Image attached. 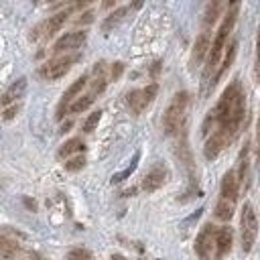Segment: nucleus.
Returning <instances> with one entry per match:
<instances>
[{
    "label": "nucleus",
    "instance_id": "obj_1",
    "mask_svg": "<svg viewBox=\"0 0 260 260\" xmlns=\"http://www.w3.org/2000/svg\"><path fill=\"white\" fill-rule=\"evenodd\" d=\"M236 16H238V10H228L223 22L219 24V28H217V32L213 37V43H209V49H207V55H205V67H203V75H201V91H203V95H207V91L213 89V75L217 71L221 53L225 49L228 35L232 32V28L236 24Z\"/></svg>",
    "mask_w": 260,
    "mask_h": 260
},
{
    "label": "nucleus",
    "instance_id": "obj_2",
    "mask_svg": "<svg viewBox=\"0 0 260 260\" xmlns=\"http://www.w3.org/2000/svg\"><path fill=\"white\" fill-rule=\"evenodd\" d=\"M189 100H191L189 91H177L173 95V100L169 102V106H167V110L162 114V128L167 132V136H175V134L183 132Z\"/></svg>",
    "mask_w": 260,
    "mask_h": 260
},
{
    "label": "nucleus",
    "instance_id": "obj_3",
    "mask_svg": "<svg viewBox=\"0 0 260 260\" xmlns=\"http://www.w3.org/2000/svg\"><path fill=\"white\" fill-rule=\"evenodd\" d=\"M240 91H242V85H240L238 79H234V81L223 89V93H221V98H219V102H217V106H215V112H213V118H215L217 126L228 124V120L232 118L234 104H236Z\"/></svg>",
    "mask_w": 260,
    "mask_h": 260
},
{
    "label": "nucleus",
    "instance_id": "obj_4",
    "mask_svg": "<svg viewBox=\"0 0 260 260\" xmlns=\"http://www.w3.org/2000/svg\"><path fill=\"white\" fill-rule=\"evenodd\" d=\"M240 232H242V250L248 254L254 248L256 242V234H258V219H256V211L250 203H244L242 207V215H240Z\"/></svg>",
    "mask_w": 260,
    "mask_h": 260
},
{
    "label": "nucleus",
    "instance_id": "obj_5",
    "mask_svg": "<svg viewBox=\"0 0 260 260\" xmlns=\"http://www.w3.org/2000/svg\"><path fill=\"white\" fill-rule=\"evenodd\" d=\"M156 91H158V85H156V83H150V85H146V87H142V89H132V91L126 95L130 112H132L134 116H140V114L152 104Z\"/></svg>",
    "mask_w": 260,
    "mask_h": 260
},
{
    "label": "nucleus",
    "instance_id": "obj_6",
    "mask_svg": "<svg viewBox=\"0 0 260 260\" xmlns=\"http://www.w3.org/2000/svg\"><path fill=\"white\" fill-rule=\"evenodd\" d=\"M79 59V55H59V57H55V59H51V61H47L45 65H43V69H41V75L45 77V79H59V77H63L69 69H71V65L75 63Z\"/></svg>",
    "mask_w": 260,
    "mask_h": 260
},
{
    "label": "nucleus",
    "instance_id": "obj_7",
    "mask_svg": "<svg viewBox=\"0 0 260 260\" xmlns=\"http://www.w3.org/2000/svg\"><path fill=\"white\" fill-rule=\"evenodd\" d=\"M213 236H215V228L211 223H205L201 228V232L197 234L195 238V252L201 260H215L213 252H215V242H213Z\"/></svg>",
    "mask_w": 260,
    "mask_h": 260
},
{
    "label": "nucleus",
    "instance_id": "obj_8",
    "mask_svg": "<svg viewBox=\"0 0 260 260\" xmlns=\"http://www.w3.org/2000/svg\"><path fill=\"white\" fill-rule=\"evenodd\" d=\"M230 142H232V138H230L221 128H217V130L207 138V142H205V148H203L205 158H207V160L217 158V154H219V152H221Z\"/></svg>",
    "mask_w": 260,
    "mask_h": 260
},
{
    "label": "nucleus",
    "instance_id": "obj_9",
    "mask_svg": "<svg viewBox=\"0 0 260 260\" xmlns=\"http://www.w3.org/2000/svg\"><path fill=\"white\" fill-rule=\"evenodd\" d=\"M87 35L85 30H73V32H65L63 37H59L53 45V51L55 53H65V51H73V49H79L83 43H85Z\"/></svg>",
    "mask_w": 260,
    "mask_h": 260
},
{
    "label": "nucleus",
    "instance_id": "obj_10",
    "mask_svg": "<svg viewBox=\"0 0 260 260\" xmlns=\"http://www.w3.org/2000/svg\"><path fill=\"white\" fill-rule=\"evenodd\" d=\"M165 181H167V167L160 165V162H156V165H152L150 171L144 175V179H142V189H144L146 193H152V191L160 189V187L165 185Z\"/></svg>",
    "mask_w": 260,
    "mask_h": 260
},
{
    "label": "nucleus",
    "instance_id": "obj_11",
    "mask_svg": "<svg viewBox=\"0 0 260 260\" xmlns=\"http://www.w3.org/2000/svg\"><path fill=\"white\" fill-rule=\"evenodd\" d=\"M215 242V260H221L230 250H232V242H234V230L230 225H223L219 230H215L213 236Z\"/></svg>",
    "mask_w": 260,
    "mask_h": 260
},
{
    "label": "nucleus",
    "instance_id": "obj_12",
    "mask_svg": "<svg viewBox=\"0 0 260 260\" xmlns=\"http://www.w3.org/2000/svg\"><path fill=\"white\" fill-rule=\"evenodd\" d=\"M85 83H87V77L85 75H81V77H77L69 87H67V91L63 93V98H61V102H59V106H57V120H63V116H65V110H67V106H69V102L85 87Z\"/></svg>",
    "mask_w": 260,
    "mask_h": 260
},
{
    "label": "nucleus",
    "instance_id": "obj_13",
    "mask_svg": "<svg viewBox=\"0 0 260 260\" xmlns=\"http://www.w3.org/2000/svg\"><path fill=\"white\" fill-rule=\"evenodd\" d=\"M24 91H26V77H18V79L12 81V83L6 87V91L2 93V98H0V106L16 104V102L24 95Z\"/></svg>",
    "mask_w": 260,
    "mask_h": 260
},
{
    "label": "nucleus",
    "instance_id": "obj_14",
    "mask_svg": "<svg viewBox=\"0 0 260 260\" xmlns=\"http://www.w3.org/2000/svg\"><path fill=\"white\" fill-rule=\"evenodd\" d=\"M207 49H209V32L203 30V32L197 37V41H195V45H193V51H191V65H193V67L201 65V61H203L205 55H207Z\"/></svg>",
    "mask_w": 260,
    "mask_h": 260
},
{
    "label": "nucleus",
    "instance_id": "obj_15",
    "mask_svg": "<svg viewBox=\"0 0 260 260\" xmlns=\"http://www.w3.org/2000/svg\"><path fill=\"white\" fill-rule=\"evenodd\" d=\"M240 195V185H238V179H236V173L234 171H228L221 179V197L225 199H238Z\"/></svg>",
    "mask_w": 260,
    "mask_h": 260
},
{
    "label": "nucleus",
    "instance_id": "obj_16",
    "mask_svg": "<svg viewBox=\"0 0 260 260\" xmlns=\"http://www.w3.org/2000/svg\"><path fill=\"white\" fill-rule=\"evenodd\" d=\"M69 14H71V8H67V10H61V12H57L55 16H51L45 24H43V30H45V35L47 37H51V35H55L65 22H67V18H69Z\"/></svg>",
    "mask_w": 260,
    "mask_h": 260
},
{
    "label": "nucleus",
    "instance_id": "obj_17",
    "mask_svg": "<svg viewBox=\"0 0 260 260\" xmlns=\"http://www.w3.org/2000/svg\"><path fill=\"white\" fill-rule=\"evenodd\" d=\"M236 211V201L234 199H225V197H219L217 205H215V217L219 221H230L232 215Z\"/></svg>",
    "mask_w": 260,
    "mask_h": 260
},
{
    "label": "nucleus",
    "instance_id": "obj_18",
    "mask_svg": "<svg viewBox=\"0 0 260 260\" xmlns=\"http://www.w3.org/2000/svg\"><path fill=\"white\" fill-rule=\"evenodd\" d=\"M236 49H238V43L234 41V43H230V47H228V53H225V57H223V61H221V65H217V71H215V75H213V85L219 81V77L230 69V65H232V61H234V57H236Z\"/></svg>",
    "mask_w": 260,
    "mask_h": 260
},
{
    "label": "nucleus",
    "instance_id": "obj_19",
    "mask_svg": "<svg viewBox=\"0 0 260 260\" xmlns=\"http://www.w3.org/2000/svg\"><path fill=\"white\" fill-rule=\"evenodd\" d=\"M83 148H85V144H83L81 138H69V140L59 148V158H67V156H71V154H75V152H81Z\"/></svg>",
    "mask_w": 260,
    "mask_h": 260
},
{
    "label": "nucleus",
    "instance_id": "obj_20",
    "mask_svg": "<svg viewBox=\"0 0 260 260\" xmlns=\"http://www.w3.org/2000/svg\"><path fill=\"white\" fill-rule=\"evenodd\" d=\"M219 10H221V0H209L207 10H205V18H203L205 28L215 24V20H217V16H219Z\"/></svg>",
    "mask_w": 260,
    "mask_h": 260
},
{
    "label": "nucleus",
    "instance_id": "obj_21",
    "mask_svg": "<svg viewBox=\"0 0 260 260\" xmlns=\"http://www.w3.org/2000/svg\"><path fill=\"white\" fill-rule=\"evenodd\" d=\"M93 98H95V95H91V93L79 95V98H75V102H73V104H69V106H67V110H69L71 114H79V112L87 110V108L93 104Z\"/></svg>",
    "mask_w": 260,
    "mask_h": 260
},
{
    "label": "nucleus",
    "instance_id": "obj_22",
    "mask_svg": "<svg viewBox=\"0 0 260 260\" xmlns=\"http://www.w3.org/2000/svg\"><path fill=\"white\" fill-rule=\"evenodd\" d=\"M128 12H130V8H116V10H114V12H112L104 22H102V28H104V30H110L112 26L120 24V22H122V18H124Z\"/></svg>",
    "mask_w": 260,
    "mask_h": 260
},
{
    "label": "nucleus",
    "instance_id": "obj_23",
    "mask_svg": "<svg viewBox=\"0 0 260 260\" xmlns=\"http://www.w3.org/2000/svg\"><path fill=\"white\" fill-rule=\"evenodd\" d=\"M138 160H140V150H136L134 152V156H132V160H130V165L122 171V173H118V175H114L112 177V183H120V181H124V179H128L134 171H136V167H138Z\"/></svg>",
    "mask_w": 260,
    "mask_h": 260
},
{
    "label": "nucleus",
    "instance_id": "obj_24",
    "mask_svg": "<svg viewBox=\"0 0 260 260\" xmlns=\"http://www.w3.org/2000/svg\"><path fill=\"white\" fill-rule=\"evenodd\" d=\"M100 120H102V112H100V110H95V112H91V114L87 116V120L83 122V132H93V130L98 128V124H100Z\"/></svg>",
    "mask_w": 260,
    "mask_h": 260
},
{
    "label": "nucleus",
    "instance_id": "obj_25",
    "mask_svg": "<svg viewBox=\"0 0 260 260\" xmlns=\"http://www.w3.org/2000/svg\"><path fill=\"white\" fill-rule=\"evenodd\" d=\"M83 167H85V156H83V154H77V156H73V158H69V160L65 162V171H69V173L81 171Z\"/></svg>",
    "mask_w": 260,
    "mask_h": 260
},
{
    "label": "nucleus",
    "instance_id": "obj_26",
    "mask_svg": "<svg viewBox=\"0 0 260 260\" xmlns=\"http://www.w3.org/2000/svg\"><path fill=\"white\" fill-rule=\"evenodd\" d=\"M16 254V248L12 242H6V240H0V258L4 260H10L12 256Z\"/></svg>",
    "mask_w": 260,
    "mask_h": 260
},
{
    "label": "nucleus",
    "instance_id": "obj_27",
    "mask_svg": "<svg viewBox=\"0 0 260 260\" xmlns=\"http://www.w3.org/2000/svg\"><path fill=\"white\" fill-rule=\"evenodd\" d=\"M67 260H91V252L85 248H73V250H69Z\"/></svg>",
    "mask_w": 260,
    "mask_h": 260
},
{
    "label": "nucleus",
    "instance_id": "obj_28",
    "mask_svg": "<svg viewBox=\"0 0 260 260\" xmlns=\"http://www.w3.org/2000/svg\"><path fill=\"white\" fill-rule=\"evenodd\" d=\"M122 71H124V63H122V61L112 63V67H110V79H112V81H116V79L122 75Z\"/></svg>",
    "mask_w": 260,
    "mask_h": 260
},
{
    "label": "nucleus",
    "instance_id": "obj_29",
    "mask_svg": "<svg viewBox=\"0 0 260 260\" xmlns=\"http://www.w3.org/2000/svg\"><path fill=\"white\" fill-rule=\"evenodd\" d=\"M93 20V10H87V12H83L77 20H75V24H89Z\"/></svg>",
    "mask_w": 260,
    "mask_h": 260
},
{
    "label": "nucleus",
    "instance_id": "obj_30",
    "mask_svg": "<svg viewBox=\"0 0 260 260\" xmlns=\"http://www.w3.org/2000/svg\"><path fill=\"white\" fill-rule=\"evenodd\" d=\"M16 112H18V104H10V108L4 110V120H12L16 116Z\"/></svg>",
    "mask_w": 260,
    "mask_h": 260
},
{
    "label": "nucleus",
    "instance_id": "obj_31",
    "mask_svg": "<svg viewBox=\"0 0 260 260\" xmlns=\"http://www.w3.org/2000/svg\"><path fill=\"white\" fill-rule=\"evenodd\" d=\"M89 2H93V0H73V2H71V10H81V8L87 6Z\"/></svg>",
    "mask_w": 260,
    "mask_h": 260
},
{
    "label": "nucleus",
    "instance_id": "obj_32",
    "mask_svg": "<svg viewBox=\"0 0 260 260\" xmlns=\"http://www.w3.org/2000/svg\"><path fill=\"white\" fill-rule=\"evenodd\" d=\"M142 4H144V0H132L130 10H140V8H142Z\"/></svg>",
    "mask_w": 260,
    "mask_h": 260
},
{
    "label": "nucleus",
    "instance_id": "obj_33",
    "mask_svg": "<svg viewBox=\"0 0 260 260\" xmlns=\"http://www.w3.org/2000/svg\"><path fill=\"white\" fill-rule=\"evenodd\" d=\"M225 2H228L230 10H238V6H240V0H225Z\"/></svg>",
    "mask_w": 260,
    "mask_h": 260
},
{
    "label": "nucleus",
    "instance_id": "obj_34",
    "mask_svg": "<svg viewBox=\"0 0 260 260\" xmlns=\"http://www.w3.org/2000/svg\"><path fill=\"white\" fill-rule=\"evenodd\" d=\"M22 201H24V205H26V207H28V209H32V211H35V209H37V203H35V201H30V199H28V197H24V199H22Z\"/></svg>",
    "mask_w": 260,
    "mask_h": 260
},
{
    "label": "nucleus",
    "instance_id": "obj_35",
    "mask_svg": "<svg viewBox=\"0 0 260 260\" xmlns=\"http://www.w3.org/2000/svg\"><path fill=\"white\" fill-rule=\"evenodd\" d=\"M118 0H102V8H112Z\"/></svg>",
    "mask_w": 260,
    "mask_h": 260
},
{
    "label": "nucleus",
    "instance_id": "obj_36",
    "mask_svg": "<svg viewBox=\"0 0 260 260\" xmlns=\"http://www.w3.org/2000/svg\"><path fill=\"white\" fill-rule=\"evenodd\" d=\"M158 67H160V61H156V63L152 65V71H150V73H152V75H158Z\"/></svg>",
    "mask_w": 260,
    "mask_h": 260
},
{
    "label": "nucleus",
    "instance_id": "obj_37",
    "mask_svg": "<svg viewBox=\"0 0 260 260\" xmlns=\"http://www.w3.org/2000/svg\"><path fill=\"white\" fill-rule=\"evenodd\" d=\"M69 128H71V122H65V124H63V126H61V132H67V130H69Z\"/></svg>",
    "mask_w": 260,
    "mask_h": 260
},
{
    "label": "nucleus",
    "instance_id": "obj_38",
    "mask_svg": "<svg viewBox=\"0 0 260 260\" xmlns=\"http://www.w3.org/2000/svg\"><path fill=\"white\" fill-rule=\"evenodd\" d=\"M110 260H126V258H124V256H122V254H114V256H112V258H110Z\"/></svg>",
    "mask_w": 260,
    "mask_h": 260
},
{
    "label": "nucleus",
    "instance_id": "obj_39",
    "mask_svg": "<svg viewBox=\"0 0 260 260\" xmlns=\"http://www.w3.org/2000/svg\"><path fill=\"white\" fill-rule=\"evenodd\" d=\"M47 2H49V4H55V2H57V0H47Z\"/></svg>",
    "mask_w": 260,
    "mask_h": 260
},
{
    "label": "nucleus",
    "instance_id": "obj_40",
    "mask_svg": "<svg viewBox=\"0 0 260 260\" xmlns=\"http://www.w3.org/2000/svg\"><path fill=\"white\" fill-rule=\"evenodd\" d=\"M0 240H2V238H0Z\"/></svg>",
    "mask_w": 260,
    "mask_h": 260
}]
</instances>
